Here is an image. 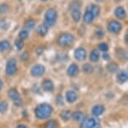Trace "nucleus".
I'll use <instances>...</instances> for the list:
<instances>
[{
  "mask_svg": "<svg viewBox=\"0 0 128 128\" xmlns=\"http://www.w3.org/2000/svg\"><path fill=\"white\" fill-rule=\"evenodd\" d=\"M35 115L38 119L44 120V119H48L51 116L53 113V108L51 105H48L46 103H43L38 105L34 110Z\"/></svg>",
  "mask_w": 128,
  "mask_h": 128,
  "instance_id": "1",
  "label": "nucleus"
},
{
  "mask_svg": "<svg viewBox=\"0 0 128 128\" xmlns=\"http://www.w3.org/2000/svg\"><path fill=\"white\" fill-rule=\"evenodd\" d=\"M58 18L57 11L54 9H47L44 14V25H46L48 27H52L56 24Z\"/></svg>",
  "mask_w": 128,
  "mask_h": 128,
  "instance_id": "2",
  "label": "nucleus"
},
{
  "mask_svg": "<svg viewBox=\"0 0 128 128\" xmlns=\"http://www.w3.org/2000/svg\"><path fill=\"white\" fill-rule=\"evenodd\" d=\"M74 42V36L72 34L64 32L62 33L58 38V44L60 47H71Z\"/></svg>",
  "mask_w": 128,
  "mask_h": 128,
  "instance_id": "3",
  "label": "nucleus"
},
{
  "mask_svg": "<svg viewBox=\"0 0 128 128\" xmlns=\"http://www.w3.org/2000/svg\"><path fill=\"white\" fill-rule=\"evenodd\" d=\"M100 127V120L96 116H89L84 118L80 128H99Z\"/></svg>",
  "mask_w": 128,
  "mask_h": 128,
  "instance_id": "4",
  "label": "nucleus"
},
{
  "mask_svg": "<svg viewBox=\"0 0 128 128\" xmlns=\"http://www.w3.org/2000/svg\"><path fill=\"white\" fill-rule=\"evenodd\" d=\"M8 95L15 105L19 106L22 105V98H21L20 95H19V93L18 92V90L16 89L13 88L9 89L8 92Z\"/></svg>",
  "mask_w": 128,
  "mask_h": 128,
  "instance_id": "5",
  "label": "nucleus"
},
{
  "mask_svg": "<svg viewBox=\"0 0 128 128\" xmlns=\"http://www.w3.org/2000/svg\"><path fill=\"white\" fill-rule=\"evenodd\" d=\"M17 70V62L14 58H10L8 60L6 64V68H5V72L7 75H14V74L16 73Z\"/></svg>",
  "mask_w": 128,
  "mask_h": 128,
  "instance_id": "6",
  "label": "nucleus"
},
{
  "mask_svg": "<svg viewBox=\"0 0 128 128\" xmlns=\"http://www.w3.org/2000/svg\"><path fill=\"white\" fill-rule=\"evenodd\" d=\"M122 29V25L117 20H110L107 25V30L112 34H118Z\"/></svg>",
  "mask_w": 128,
  "mask_h": 128,
  "instance_id": "7",
  "label": "nucleus"
},
{
  "mask_svg": "<svg viewBox=\"0 0 128 128\" xmlns=\"http://www.w3.org/2000/svg\"><path fill=\"white\" fill-rule=\"evenodd\" d=\"M30 72H31V75H32L33 77L38 78V77H41L44 74L45 67L43 66V65H40V64L34 65V66L31 68Z\"/></svg>",
  "mask_w": 128,
  "mask_h": 128,
  "instance_id": "8",
  "label": "nucleus"
},
{
  "mask_svg": "<svg viewBox=\"0 0 128 128\" xmlns=\"http://www.w3.org/2000/svg\"><path fill=\"white\" fill-rule=\"evenodd\" d=\"M74 57L77 61H84L86 58V51L83 47H78L74 50Z\"/></svg>",
  "mask_w": 128,
  "mask_h": 128,
  "instance_id": "9",
  "label": "nucleus"
},
{
  "mask_svg": "<svg viewBox=\"0 0 128 128\" xmlns=\"http://www.w3.org/2000/svg\"><path fill=\"white\" fill-rule=\"evenodd\" d=\"M116 17L119 20H124L126 17V13L125 9L123 8L122 6H118L115 9V12H114Z\"/></svg>",
  "mask_w": 128,
  "mask_h": 128,
  "instance_id": "10",
  "label": "nucleus"
},
{
  "mask_svg": "<svg viewBox=\"0 0 128 128\" xmlns=\"http://www.w3.org/2000/svg\"><path fill=\"white\" fill-rule=\"evenodd\" d=\"M79 73V67L76 64L72 63L71 65H70V67L67 69V74L70 77H76L77 74Z\"/></svg>",
  "mask_w": 128,
  "mask_h": 128,
  "instance_id": "11",
  "label": "nucleus"
},
{
  "mask_svg": "<svg viewBox=\"0 0 128 128\" xmlns=\"http://www.w3.org/2000/svg\"><path fill=\"white\" fill-rule=\"evenodd\" d=\"M94 20H95V17H94L92 13H91V12L87 9L86 10V12H84V15H83L84 22L86 24H87V25H90V24H91L93 22Z\"/></svg>",
  "mask_w": 128,
  "mask_h": 128,
  "instance_id": "12",
  "label": "nucleus"
},
{
  "mask_svg": "<svg viewBox=\"0 0 128 128\" xmlns=\"http://www.w3.org/2000/svg\"><path fill=\"white\" fill-rule=\"evenodd\" d=\"M42 88L46 92H52L54 90V83L50 79H45L42 83Z\"/></svg>",
  "mask_w": 128,
  "mask_h": 128,
  "instance_id": "13",
  "label": "nucleus"
},
{
  "mask_svg": "<svg viewBox=\"0 0 128 128\" xmlns=\"http://www.w3.org/2000/svg\"><path fill=\"white\" fill-rule=\"evenodd\" d=\"M91 111H92V114L95 115L96 117H97V116H99V115L103 114L104 111H105V107H104L103 105H95L92 108Z\"/></svg>",
  "mask_w": 128,
  "mask_h": 128,
  "instance_id": "14",
  "label": "nucleus"
},
{
  "mask_svg": "<svg viewBox=\"0 0 128 128\" xmlns=\"http://www.w3.org/2000/svg\"><path fill=\"white\" fill-rule=\"evenodd\" d=\"M66 100L68 101L69 103H74V101H76L77 98H78V95H77V94L74 92V91L70 90L66 93Z\"/></svg>",
  "mask_w": 128,
  "mask_h": 128,
  "instance_id": "15",
  "label": "nucleus"
},
{
  "mask_svg": "<svg viewBox=\"0 0 128 128\" xmlns=\"http://www.w3.org/2000/svg\"><path fill=\"white\" fill-rule=\"evenodd\" d=\"M128 78V74L127 72L125 71V70H122V71L117 72V80L120 82V83H125V82L127 81Z\"/></svg>",
  "mask_w": 128,
  "mask_h": 128,
  "instance_id": "16",
  "label": "nucleus"
},
{
  "mask_svg": "<svg viewBox=\"0 0 128 128\" xmlns=\"http://www.w3.org/2000/svg\"><path fill=\"white\" fill-rule=\"evenodd\" d=\"M88 9L90 10L92 14L94 15L95 18L99 16V14H100V8L99 7V5L97 4H91L90 6L88 7Z\"/></svg>",
  "mask_w": 128,
  "mask_h": 128,
  "instance_id": "17",
  "label": "nucleus"
},
{
  "mask_svg": "<svg viewBox=\"0 0 128 128\" xmlns=\"http://www.w3.org/2000/svg\"><path fill=\"white\" fill-rule=\"evenodd\" d=\"M71 13V17L73 19V20L76 23H78L81 20V12L80 9H77V10H73L70 12Z\"/></svg>",
  "mask_w": 128,
  "mask_h": 128,
  "instance_id": "18",
  "label": "nucleus"
},
{
  "mask_svg": "<svg viewBox=\"0 0 128 128\" xmlns=\"http://www.w3.org/2000/svg\"><path fill=\"white\" fill-rule=\"evenodd\" d=\"M38 35H40V36H45L47 35V33H48V30H49V27L46 25H44V24H42V25H40V26L38 27Z\"/></svg>",
  "mask_w": 128,
  "mask_h": 128,
  "instance_id": "19",
  "label": "nucleus"
},
{
  "mask_svg": "<svg viewBox=\"0 0 128 128\" xmlns=\"http://www.w3.org/2000/svg\"><path fill=\"white\" fill-rule=\"evenodd\" d=\"M71 118L74 121H80V120H84V115L81 111H76L71 115Z\"/></svg>",
  "mask_w": 128,
  "mask_h": 128,
  "instance_id": "20",
  "label": "nucleus"
},
{
  "mask_svg": "<svg viewBox=\"0 0 128 128\" xmlns=\"http://www.w3.org/2000/svg\"><path fill=\"white\" fill-rule=\"evenodd\" d=\"M10 48V42L7 40H3L0 41V52H4Z\"/></svg>",
  "mask_w": 128,
  "mask_h": 128,
  "instance_id": "21",
  "label": "nucleus"
},
{
  "mask_svg": "<svg viewBox=\"0 0 128 128\" xmlns=\"http://www.w3.org/2000/svg\"><path fill=\"white\" fill-rule=\"evenodd\" d=\"M106 69L110 73H115V72H118V65L116 63H115V62H110V63L107 64Z\"/></svg>",
  "mask_w": 128,
  "mask_h": 128,
  "instance_id": "22",
  "label": "nucleus"
},
{
  "mask_svg": "<svg viewBox=\"0 0 128 128\" xmlns=\"http://www.w3.org/2000/svg\"><path fill=\"white\" fill-rule=\"evenodd\" d=\"M100 59V54H99L98 51L96 50H93L91 51L90 54V60L92 62H96L99 61Z\"/></svg>",
  "mask_w": 128,
  "mask_h": 128,
  "instance_id": "23",
  "label": "nucleus"
},
{
  "mask_svg": "<svg viewBox=\"0 0 128 128\" xmlns=\"http://www.w3.org/2000/svg\"><path fill=\"white\" fill-rule=\"evenodd\" d=\"M34 26H35V20H33V19H28V20L25 21V23H24L25 30H32V29L34 28Z\"/></svg>",
  "mask_w": 128,
  "mask_h": 128,
  "instance_id": "24",
  "label": "nucleus"
},
{
  "mask_svg": "<svg viewBox=\"0 0 128 128\" xmlns=\"http://www.w3.org/2000/svg\"><path fill=\"white\" fill-rule=\"evenodd\" d=\"M80 3L78 1H73L70 4V6H69V9H70V11H73V10H77V9H80Z\"/></svg>",
  "mask_w": 128,
  "mask_h": 128,
  "instance_id": "25",
  "label": "nucleus"
},
{
  "mask_svg": "<svg viewBox=\"0 0 128 128\" xmlns=\"http://www.w3.org/2000/svg\"><path fill=\"white\" fill-rule=\"evenodd\" d=\"M71 115L72 113L70 110H64V111L60 113V117H61L62 120L66 121V120H69L71 118Z\"/></svg>",
  "mask_w": 128,
  "mask_h": 128,
  "instance_id": "26",
  "label": "nucleus"
},
{
  "mask_svg": "<svg viewBox=\"0 0 128 128\" xmlns=\"http://www.w3.org/2000/svg\"><path fill=\"white\" fill-rule=\"evenodd\" d=\"M28 36H30V32H28V30H22L19 31V33H18L19 39H21V40H24L28 39Z\"/></svg>",
  "mask_w": 128,
  "mask_h": 128,
  "instance_id": "27",
  "label": "nucleus"
},
{
  "mask_svg": "<svg viewBox=\"0 0 128 128\" xmlns=\"http://www.w3.org/2000/svg\"><path fill=\"white\" fill-rule=\"evenodd\" d=\"M82 69H83L84 72H86V73H92L94 71L93 67L90 63H84L83 67H82Z\"/></svg>",
  "mask_w": 128,
  "mask_h": 128,
  "instance_id": "28",
  "label": "nucleus"
},
{
  "mask_svg": "<svg viewBox=\"0 0 128 128\" xmlns=\"http://www.w3.org/2000/svg\"><path fill=\"white\" fill-rule=\"evenodd\" d=\"M45 128H56L58 126V122L54 120H50L44 125Z\"/></svg>",
  "mask_w": 128,
  "mask_h": 128,
  "instance_id": "29",
  "label": "nucleus"
},
{
  "mask_svg": "<svg viewBox=\"0 0 128 128\" xmlns=\"http://www.w3.org/2000/svg\"><path fill=\"white\" fill-rule=\"evenodd\" d=\"M98 49L101 51L102 52H107V51L109 50V46L106 44V42H101L98 46Z\"/></svg>",
  "mask_w": 128,
  "mask_h": 128,
  "instance_id": "30",
  "label": "nucleus"
},
{
  "mask_svg": "<svg viewBox=\"0 0 128 128\" xmlns=\"http://www.w3.org/2000/svg\"><path fill=\"white\" fill-rule=\"evenodd\" d=\"M14 45H15L16 48L18 51H21L24 48V40L21 39H18L14 41Z\"/></svg>",
  "mask_w": 128,
  "mask_h": 128,
  "instance_id": "31",
  "label": "nucleus"
},
{
  "mask_svg": "<svg viewBox=\"0 0 128 128\" xmlns=\"http://www.w3.org/2000/svg\"><path fill=\"white\" fill-rule=\"evenodd\" d=\"M9 27H10V23H8V21H6L4 20H0V28H1L2 30H7Z\"/></svg>",
  "mask_w": 128,
  "mask_h": 128,
  "instance_id": "32",
  "label": "nucleus"
},
{
  "mask_svg": "<svg viewBox=\"0 0 128 128\" xmlns=\"http://www.w3.org/2000/svg\"><path fill=\"white\" fill-rule=\"evenodd\" d=\"M8 110V104L5 101H0V113H5Z\"/></svg>",
  "mask_w": 128,
  "mask_h": 128,
  "instance_id": "33",
  "label": "nucleus"
},
{
  "mask_svg": "<svg viewBox=\"0 0 128 128\" xmlns=\"http://www.w3.org/2000/svg\"><path fill=\"white\" fill-rule=\"evenodd\" d=\"M9 11V7L7 4H3L0 5V13L1 14H6Z\"/></svg>",
  "mask_w": 128,
  "mask_h": 128,
  "instance_id": "34",
  "label": "nucleus"
},
{
  "mask_svg": "<svg viewBox=\"0 0 128 128\" xmlns=\"http://www.w3.org/2000/svg\"><path fill=\"white\" fill-rule=\"evenodd\" d=\"M95 35L98 39H101V38L104 37L105 33H104V31L102 30H96V32H95Z\"/></svg>",
  "mask_w": 128,
  "mask_h": 128,
  "instance_id": "35",
  "label": "nucleus"
},
{
  "mask_svg": "<svg viewBox=\"0 0 128 128\" xmlns=\"http://www.w3.org/2000/svg\"><path fill=\"white\" fill-rule=\"evenodd\" d=\"M119 52H120V54H117L118 57L120 59H126L127 58V54H126V52L125 50H120L119 51Z\"/></svg>",
  "mask_w": 128,
  "mask_h": 128,
  "instance_id": "36",
  "label": "nucleus"
},
{
  "mask_svg": "<svg viewBox=\"0 0 128 128\" xmlns=\"http://www.w3.org/2000/svg\"><path fill=\"white\" fill-rule=\"evenodd\" d=\"M30 59V54L27 52H23V54L21 55V60L23 61H27V60Z\"/></svg>",
  "mask_w": 128,
  "mask_h": 128,
  "instance_id": "37",
  "label": "nucleus"
},
{
  "mask_svg": "<svg viewBox=\"0 0 128 128\" xmlns=\"http://www.w3.org/2000/svg\"><path fill=\"white\" fill-rule=\"evenodd\" d=\"M44 47H38L36 48V50H35V52H36V54L37 55H41V54H43V52H44Z\"/></svg>",
  "mask_w": 128,
  "mask_h": 128,
  "instance_id": "38",
  "label": "nucleus"
},
{
  "mask_svg": "<svg viewBox=\"0 0 128 128\" xmlns=\"http://www.w3.org/2000/svg\"><path fill=\"white\" fill-rule=\"evenodd\" d=\"M57 103L59 104L60 105H63V104H64V100H63L61 95L58 96V98H57Z\"/></svg>",
  "mask_w": 128,
  "mask_h": 128,
  "instance_id": "39",
  "label": "nucleus"
},
{
  "mask_svg": "<svg viewBox=\"0 0 128 128\" xmlns=\"http://www.w3.org/2000/svg\"><path fill=\"white\" fill-rule=\"evenodd\" d=\"M102 57H103V59H105V60H110V55L108 54L107 52H103Z\"/></svg>",
  "mask_w": 128,
  "mask_h": 128,
  "instance_id": "40",
  "label": "nucleus"
},
{
  "mask_svg": "<svg viewBox=\"0 0 128 128\" xmlns=\"http://www.w3.org/2000/svg\"><path fill=\"white\" fill-rule=\"evenodd\" d=\"M16 128H27V127H26L24 125H17Z\"/></svg>",
  "mask_w": 128,
  "mask_h": 128,
  "instance_id": "41",
  "label": "nucleus"
},
{
  "mask_svg": "<svg viewBox=\"0 0 128 128\" xmlns=\"http://www.w3.org/2000/svg\"><path fill=\"white\" fill-rule=\"evenodd\" d=\"M3 85H4V83H3V81L0 79V91H1V89L2 88H3Z\"/></svg>",
  "mask_w": 128,
  "mask_h": 128,
  "instance_id": "42",
  "label": "nucleus"
},
{
  "mask_svg": "<svg viewBox=\"0 0 128 128\" xmlns=\"http://www.w3.org/2000/svg\"><path fill=\"white\" fill-rule=\"evenodd\" d=\"M127 38H128L127 34H126V35H125V40H126V44H127Z\"/></svg>",
  "mask_w": 128,
  "mask_h": 128,
  "instance_id": "43",
  "label": "nucleus"
},
{
  "mask_svg": "<svg viewBox=\"0 0 128 128\" xmlns=\"http://www.w3.org/2000/svg\"><path fill=\"white\" fill-rule=\"evenodd\" d=\"M96 2H97V3H101V2H103L104 0H95Z\"/></svg>",
  "mask_w": 128,
  "mask_h": 128,
  "instance_id": "44",
  "label": "nucleus"
},
{
  "mask_svg": "<svg viewBox=\"0 0 128 128\" xmlns=\"http://www.w3.org/2000/svg\"><path fill=\"white\" fill-rule=\"evenodd\" d=\"M42 1H48V0H42Z\"/></svg>",
  "mask_w": 128,
  "mask_h": 128,
  "instance_id": "45",
  "label": "nucleus"
},
{
  "mask_svg": "<svg viewBox=\"0 0 128 128\" xmlns=\"http://www.w3.org/2000/svg\"><path fill=\"white\" fill-rule=\"evenodd\" d=\"M18 1H21V0H18Z\"/></svg>",
  "mask_w": 128,
  "mask_h": 128,
  "instance_id": "46",
  "label": "nucleus"
}]
</instances>
